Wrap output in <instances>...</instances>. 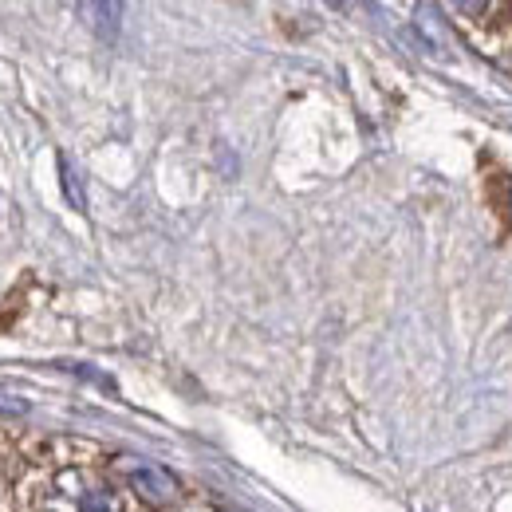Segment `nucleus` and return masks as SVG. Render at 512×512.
<instances>
[{
  "label": "nucleus",
  "instance_id": "nucleus-5",
  "mask_svg": "<svg viewBox=\"0 0 512 512\" xmlns=\"http://www.w3.org/2000/svg\"><path fill=\"white\" fill-rule=\"evenodd\" d=\"M497 201H501V213L512 221V178H501V182H497Z\"/></svg>",
  "mask_w": 512,
  "mask_h": 512
},
{
  "label": "nucleus",
  "instance_id": "nucleus-3",
  "mask_svg": "<svg viewBox=\"0 0 512 512\" xmlns=\"http://www.w3.org/2000/svg\"><path fill=\"white\" fill-rule=\"evenodd\" d=\"M79 12H87V16H103V20H95V28L103 32V36H115V16H119V4H83Z\"/></svg>",
  "mask_w": 512,
  "mask_h": 512
},
{
  "label": "nucleus",
  "instance_id": "nucleus-2",
  "mask_svg": "<svg viewBox=\"0 0 512 512\" xmlns=\"http://www.w3.org/2000/svg\"><path fill=\"white\" fill-rule=\"evenodd\" d=\"M119 473H123V481H127L130 489H134L146 505H154V509H162V505H174V501H178V481H174L162 465H154V461H142V457H119Z\"/></svg>",
  "mask_w": 512,
  "mask_h": 512
},
{
  "label": "nucleus",
  "instance_id": "nucleus-1",
  "mask_svg": "<svg viewBox=\"0 0 512 512\" xmlns=\"http://www.w3.org/2000/svg\"><path fill=\"white\" fill-rule=\"evenodd\" d=\"M44 512H123L119 509V493L99 481L87 469H64L48 497H44Z\"/></svg>",
  "mask_w": 512,
  "mask_h": 512
},
{
  "label": "nucleus",
  "instance_id": "nucleus-4",
  "mask_svg": "<svg viewBox=\"0 0 512 512\" xmlns=\"http://www.w3.org/2000/svg\"><path fill=\"white\" fill-rule=\"evenodd\" d=\"M60 174H64V190H67V201L75 205V209H83L87 201H83V190H79V182H75V174H71V166H67V158H60Z\"/></svg>",
  "mask_w": 512,
  "mask_h": 512
}]
</instances>
